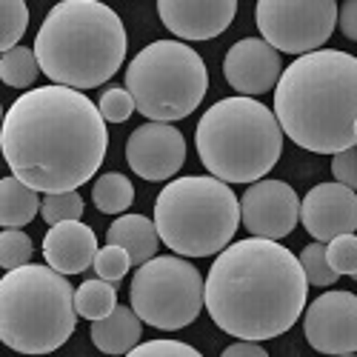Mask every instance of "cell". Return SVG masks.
<instances>
[{
  "mask_svg": "<svg viewBox=\"0 0 357 357\" xmlns=\"http://www.w3.org/2000/svg\"><path fill=\"white\" fill-rule=\"evenodd\" d=\"M0 146L17 181L43 195H63L95 177L109 132L83 92L52 83L23 92L9 106Z\"/></svg>",
  "mask_w": 357,
  "mask_h": 357,
  "instance_id": "obj_1",
  "label": "cell"
},
{
  "mask_svg": "<svg viewBox=\"0 0 357 357\" xmlns=\"http://www.w3.org/2000/svg\"><path fill=\"white\" fill-rule=\"evenodd\" d=\"M309 280L301 257L278 241H237L206 275V312L237 340H272L303 314Z\"/></svg>",
  "mask_w": 357,
  "mask_h": 357,
  "instance_id": "obj_2",
  "label": "cell"
},
{
  "mask_svg": "<svg viewBox=\"0 0 357 357\" xmlns=\"http://www.w3.org/2000/svg\"><path fill=\"white\" fill-rule=\"evenodd\" d=\"M275 117L306 152L340 155L357 146V57L337 49L297 57L275 89Z\"/></svg>",
  "mask_w": 357,
  "mask_h": 357,
  "instance_id": "obj_3",
  "label": "cell"
},
{
  "mask_svg": "<svg viewBox=\"0 0 357 357\" xmlns=\"http://www.w3.org/2000/svg\"><path fill=\"white\" fill-rule=\"evenodd\" d=\"M126 29L112 6L98 0H63L43 17L35 54L40 72L66 89H98L126 61Z\"/></svg>",
  "mask_w": 357,
  "mask_h": 357,
  "instance_id": "obj_4",
  "label": "cell"
},
{
  "mask_svg": "<svg viewBox=\"0 0 357 357\" xmlns=\"http://www.w3.org/2000/svg\"><path fill=\"white\" fill-rule=\"evenodd\" d=\"M197 155L223 183H257L283 155V129L269 106L255 98H223L200 117Z\"/></svg>",
  "mask_w": 357,
  "mask_h": 357,
  "instance_id": "obj_5",
  "label": "cell"
},
{
  "mask_svg": "<svg viewBox=\"0 0 357 357\" xmlns=\"http://www.w3.org/2000/svg\"><path fill=\"white\" fill-rule=\"evenodd\" d=\"M77 317L75 289L52 266L29 263L0 280V337L12 351L40 357L61 349Z\"/></svg>",
  "mask_w": 357,
  "mask_h": 357,
  "instance_id": "obj_6",
  "label": "cell"
},
{
  "mask_svg": "<svg viewBox=\"0 0 357 357\" xmlns=\"http://www.w3.org/2000/svg\"><path fill=\"white\" fill-rule=\"evenodd\" d=\"M155 226L177 257H212L229 249L241 226V200L212 174L177 177L155 200Z\"/></svg>",
  "mask_w": 357,
  "mask_h": 357,
  "instance_id": "obj_7",
  "label": "cell"
},
{
  "mask_svg": "<svg viewBox=\"0 0 357 357\" xmlns=\"http://www.w3.org/2000/svg\"><path fill=\"white\" fill-rule=\"evenodd\" d=\"M209 89L203 57L181 40H155L140 49L126 69V92L152 123L189 117Z\"/></svg>",
  "mask_w": 357,
  "mask_h": 357,
  "instance_id": "obj_8",
  "label": "cell"
},
{
  "mask_svg": "<svg viewBox=\"0 0 357 357\" xmlns=\"http://www.w3.org/2000/svg\"><path fill=\"white\" fill-rule=\"evenodd\" d=\"M132 309L146 323L163 332L186 329L206 306V280L186 257L166 255L143 263L129 286Z\"/></svg>",
  "mask_w": 357,
  "mask_h": 357,
  "instance_id": "obj_9",
  "label": "cell"
},
{
  "mask_svg": "<svg viewBox=\"0 0 357 357\" xmlns=\"http://www.w3.org/2000/svg\"><path fill=\"white\" fill-rule=\"evenodd\" d=\"M335 0H260L255 20L263 40L286 54H312L337 29Z\"/></svg>",
  "mask_w": 357,
  "mask_h": 357,
  "instance_id": "obj_10",
  "label": "cell"
},
{
  "mask_svg": "<svg viewBox=\"0 0 357 357\" xmlns=\"http://www.w3.org/2000/svg\"><path fill=\"white\" fill-rule=\"evenodd\" d=\"M303 332L314 351L349 357L357 351V294L326 291L309 303Z\"/></svg>",
  "mask_w": 357,
  "mask_h": 357,
  "instance_id": "obj_11",
  "label": "cell"
},
{
  "mask_svg": "<svg viewBox=\"0 0 357 357\" xmlns=\"http://www.w3.org/2000/svg\"><path fill=\"white\" fill-rule=\"evenodd\" d=\"M241 220L252 237L283 241L301 220L297 192L283 181H257L241 197Z\"/></svg>",
  "mask_w": 357,
  "mask_h": 357,
  "instance_id": "obj_12",
  "label": "cell"
},
{
  "mask_svg": "<svg viewBox=\"0 0 357 357\" xmlns=\"http://www.w3.org/2000/svg\"><path fill=\"white\" fill-rule=\"evenodd\" d=\"M126 163L143 181H169L186 163L183 132L172 123H143L126 140Z\"/></svg>",
  "mask_w": 357,
  "mask_h": 357,
  "instance_id": "obj_13",
  "label": "cell"
},
{
  "mask_svg": "<svg viewBox=\"0 0 357 357\" xmlns=\"http://www.w3.org/2000/svg\"><path fill=\"white\" fill-rule=\"evenodd\" d=\"M280 52L272 49L263 38L237 40L223 57V77L234 92H241V98L272 92L280 83Z\"/></svg>",
  "mask_w": 357,
  "mask_h": 357,
  "instance_id": "obj_14",
  "label": "cell"
},
{
  "mask_svg": "<svg viewBox=\"0 0 357 357\" xmlns=\"http://www.w3.org/2000/svg\"><path fill=\"white\" fill-rule=\"evenodd\" d=\"M303 229L317 243L357 231V195L343 183H317L301 203Z\"/></svg>",
  "mask_w": 357,
  "mask_h": 357,
  "instance_id": "obj_15",
  "label": "cell"
},
{
  "mask_svg": "<svg viewBox=\"0 0 357 357\" xmlns=\"http://www.w3.org/2000/svg\"><path fill=\"white\" fill-rule=\"evenodd\" d=\"M158 15L172 35L183 40H212L237 15L234 0H160Z\"/></svg>",
  "mask_w": 357,
  "mask_h": 357,
  "instance_id": "obj_16",
  "label": "cell"
},
{
  "mask_svg": "<svg viewBox=\"0 0 357 357\" xmlns=\"http://www.w3.org/2000/svg\"><path fill=\"white\" fill-rule=\"evenodd\" d=\"M98 234L80 220L49 226L43 237V257L61 275H80L89 266H95L98 257Z\"/></svg>",
  "mask_w": 357,
  "mask_h": 357,
  "instance_id": "obj_17",
  "label": "cell"
},
{
  "mask_svg": "<svg viewBox=\"0 0 357 357\" xmlns=\"http://www.w3.org/2000/svg\"><path fill=\"white\" fill-rule=\"evenodd\" d=\"M106 243L109 246H121L129 252L132 266H140L158 257V246H160V234L155 220H149L143 215H121L106 231Z\"/></svg>",
  "mask_w": 357,
  "mask_h": 357,
  "instance_id": "obj_18",
  "label": "cell"
},
{
  "mask_svg": "<svg viewBox=\"0 0 357 357\" xmlns=\"http://www.w3.org/2000/svg\"><path fill=\"white\" fill-rule=\"evenodd\" d=\"M140 332H143V320L135 314L132 306H117L109 317L92 323V343L103 354H129L132 349L140 346Z\"/></svg>",
  "mask_w": 357,
  "mask_h": 357,
  "instance_id": "obj_19",
  "label": "cell"
},
{
  "mask_svg": "<svg viewBox=\"0 0 357 357\" xmlns=\"http://www.w3.org/2000/svg\"><path fill=\"white\" fill-rule=\"evenodd\" d=\"M40 195L23 181H17L15 174L0 181V226L3 229H20L32 223L40 215Z\"/></svg>",
  "mask_w": 357,
  "mask_h": 357,
  "instance_id": "obj_20",
  "label": "cell"
},
{
  "mask_svg": "<svg viewBox=\"0 0 357 357\" xmlns=\"http://www.w3.org/2000/svg\"><path fill=\"white\" fill-rule=\"evenodd\" d=\"M75 309L86 320H103L117 309V286L109 280H83L75 289Z\"/></svg>",
  "mask_w": 357,
  "mask_h": 357,
  "instance_id": "obj_21",
  "label": "cell"
},
{
  "mask_svg": "<svg viewBox=\"0 0 357 357\" xmlns=\"http://www.w3.org/2000/svg\"><path fill=\"white\" fill-rule=\"evenodd\" d=\"M92 200L103 215H123L135 200V186H132V181L126 174L106 172L92 186Z\"/></svg>",
  "mask_w": 357,
  "mask_h": 357,
  "instance_id": "obj_22",
  "label": "cell"
},
{
  "mask_svg": "<svg viewBox=\"0 0 357 357\" xmlns=\"http://www.w3.org/2000/svg\"><path fill=\"white\" fill-rule=\"evenodd\" d=\"M38 75H40V63L35 49L17 46L12 52H3V57H0V77L12 89H29L38 80Z\"/></svg>",
  "mask_w": 357,
  "mask_h": 357,
  "instance_id": "obj_23",
  "label": "cell"
},
{
  "mask_svg": "<svg viewBox=\"0 0 357 357\" xmlns=\"http://www.w3.org/2000/svg\"><path fill=\"white\" fill-rule=\"evenodd\" d=\"M29 26V9L23 0H0V49H17Z\"/></svg>",
  "mask_w": 357,
  "mask_h": 357,
  "instance_id": "obj_24",
  "label": "cell"
},
{
  "mask_svg": "<svg viewBox=\"0 0 357 357\" xmlns=\"http://www.w3.org/2000/svg\"><path fill=\"white\" fill-rule=\"evenodd\" d=\"M32 237L20 229H3L0 234V266H3L6 272H15L20 266H29L32 260Z\"/></svg>",
  "mask_w": 357,
  "mask_h": 357,
  "instance_id": "obj_25",
  "label": "cell"
},
{
  "mask_svg": "<svg viewBox=\"0 0 357 357\" xmlns=\"http://www.w3.org/2000/svg\"><path fill=\"white\" fill-rule=\"evenodd\" d=\"M40 218H43L49 226L80 220V218H83V197H80L77 192H63V195H43Z\"/></svg>",
  "mask_w": 357,
  "mask_h": 357,
  "instance_id": "obj_26",
  "label": "cell"
},
{
  "mask_svg": "<svg viewBox=\"0 0 357 357\" xmlns=\"http://www.w3.org/2000/svg\"><path fill=\"white\" fill-rule=\"evenodd\" d=\"M301 266H303V275H306V280H309V286H320V289H326V286H332V283H337V272L329 266V257H326V243H309L303 252H301Z\"/></svg>",
  "mask_w": 357,
  "mask_h": 357,
  "instance_id": "obj_27",
  "label": "cell"
},
{
  "mask_svg": "<svg viewBox=\"0 0 357 357\" xmlns=\"http://www.w3.org/2000/svg\"><path fill=\"white\" fill-rule=\"evenodd\" d=\"M129 269H132V257H129V252L121 249V246H109V243H106V246L98 252V257H95V275H98L100 280L114 283V286L129 275Z\"/></svg>",
  "mask_w": 357,
  "mask_h": 357,
  "instance_id": "obj_28",
  "label": "cell"
},
{
  "mask_svg": "<svg viewBox=\"0 0 357 357\" xmlns=\"http://www.w3.org/2000/svg\"><path fill=\"white\" fill-rule=\"evenodd\" d=\"M326 257H329V266L337 275H357V234H343L335 237L332 243H326Z\"/></svg>",
  "mask_w": 357,
  "mask_h": 357,
  "instance_id": "obj_29",
  "label": "cell"
},
{
  "mask_svg": "<svg viewBox=\"0 0 357 357\" xmlns=\"http://www.w3.org/2000/svg\"><path fill=\"white\" fill-rule=\"evenodd\" d=\"M98 109H100L106 123H126L137 106H135V98L126 92V89L112 86V89H106V92L100 95Z\"/></svg>",
  "mask_w": 357,
  "mask_h": 357,
  "instance_id": "obj_30",
  "label": "cell"
},
{
  "mask_svg": "<svg viewBox=\"0 0 357 357\" xmlns=\"http://www.w3.org/2000/svg\"><path fill=\"white\" fill-rule=\"evenodd\" d=\"M126 357H203V354L195 346L181 340H149L132 349Z\"/></svg>",
  "mask_w": 357,
  "mask_h": 357,
  "instance_id": "obj_31",
  "label": "cell"
},
{
  "mask_svg": "<svg viewBox=\"0 0 357 357\" xmlns=\"http://www.w3.org/2000/svg\"><path fill=\"white\" fill-rule=\"evenodd\" d=\"M332 174H335V183H343L346 189L357 192V146L332 158Z\"/></svg>",
  "mask_w": 357,
  "mask_h": 357,
  "instance_id": "obj_32",
  "label": "cell"
},
{
  "mask_svg": "<svg viewBox=\"0 0 357 357\" xmlns=\"http://www.w3.org/2000/svg\"><path fill=\"white\" fill-rule=\"evenodd\" d=\"M337 26H340V32L357 43V0H346V3L340 6L337 12Z\"/></svg>",
  "mask_w": 357,
  "mask_h": 357,
  "instance_id": "obj_33",
  "label": "cell"
},
{
  "mask_svg": "<svg viewBox=\"0 0 357 357\" xmlns=\"http://www.w3.org/2000/svg\"><path fill=\"white\" fill-rule=\"evenodd\" d=\"M220 357H269L260 343H252V340H241V343H231L229 349H223Z\"/></svg>",
  "mask_w": 357,
  "mask_h": 357,
  "instance_id": "obj_34",
  "label": "cell"
},
{
  "mask_svg": "<svg viewBox=\"0 0 357 357\" xmlns=\"http://www.w3.org/2000/svg\"><path fill=\"white\" fill-rule=\"evenodd\" d=\"M354 137H357V123H354Z\"/></svg>",
  "mask_w": 357,
  "mask_h": 357,
  "instance_id": "obj_35",
  "label": "cell"
},
{
  "mask_svg": "<svg viewBox=\"0 0 357 357\" xmlns=\"http://www.w3.org/2000/svg\"><path fill=\"white\" fill-rule=\"evenodd\" d=\"M349 357H357V354H349Z\"/></svg>",
  "mask_w": 357,
  "mask_h": 357,
  "instance_id": "obj_36",
  "label": "cell"
},
{
  "mask_svg": "<svg viewBox=\"0 0 357 357\" xmlns=\"http://www.w3.org/2000/svg\"><path fill=\"white\" fill-rule=\"evenodd\" d=\"M354 280H357V275H354Z\"/></svg>",
  "mask_w": 357,
  "mask_h": 357,
  "instance_id": "obj_37",
  "label": "cell"
},
{
  "mask_svg": "<svg viewBox=\"0 0 357 357\" xmlns=\"http://www.w3.org/2000/svg\"><path fill=\"white\" fill-rule=\"evenodd\" d=\"M40 357H46V354H40Z\"/></svg>",
  "mask_w": 357,
  "mask_h": 357,
  "instance_id": "obj_38",
  "label": "cell"
}]
</instances>
